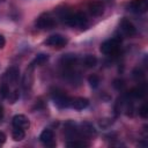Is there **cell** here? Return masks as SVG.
<instances>
[{
    "mask_svg": "<svg viewBox=\"0 0 148 148\" xmlns=\"http://www.w3.org/2000/svg\"><path fill=\"white\" fill-rule=\"evenodd\" d=\"M66 146L72 147V148H82V147H88L89 143L83 141V140H80V139H73L72 141L66 142Z\"/></svg>",
    "mask_w": 148,
    "mask_h": 148,
    "instance_id": "19",
    "label": "cell"
},
{
    "mask_svg": "<svg viewBox=\"0 0 148 148\" xmlns=\"http://www.w3.org/2000/svg\"><path fill=\"white\" fill-rule=\"evenodd\" d=\"M145 95H146V84L145 83H140L138 87L133 88L128 92V96L133 97V98H142Z\"/></svg>",
    "mask_w": 148,
    "mask_h": 148,
    "instance_id": "16",
    "label": "cell"
},
{
    "mask_svg": "<svg viewBox=\"0 0 148 148\" xmlns=\"http://www.w3.org/2000/svg\"><path fill=\"white\" fill-rule=\"evenodd\" d=\"M32 66H30L28 69H27V72H25V74H24V76H23V80H22V86H23V88L24 89H28V88H30L31 87V83H32V74H31V72H32Z\"/></svg>",
    "mask_w": 148,
    "mask_h": 148,
    "instance_id": "17",
    "label": "cell"
},
{
    "mask_svg": "<svg viewBox=\"0 0 148 148\" xmlns=\"http://www.w3.org/2000/svg\"><path fill=\"white\" fill-rule=\"evenodd\" d=\"M88 9L92 16H99L104 12V3L102 1H90L88 3Z\"/></svg>",
    "mask_w": 148,
    "mask_h": 148,
    "instance_id": "11",
    "label": "cell"
},
{
    "mask_svg": "<svg viewBox=\"0 0 148 148\" xmlns=\"http://www.w3.org/2000/svg\"><path fill=\"white\" fill-rule=\"evenodd\" d=\"M47 60H49V54L39 53V54H37L36 58L32 60V62L30 64V66H32V67H35V66H42V65H44Z\"/></svg>",
    "mask_w": 148,
    "mask_h": 148,
    "instance_id": "18",
    "label": "cell"
},
{
    "mask_svg": "<svg viewBox=\"0 0 148 148\" xmlns=\"http://www.w3.org/2000/svg\"><path fill=\"white\" fill-rule=\"evenodd\" d=\"M79 131H80V134L83 135V136H86V138H91V136H94V135L96 134L95 127L92 126L91 123H88V121L82 123V124L80 125Z\"/></svg>",
    "mask_w": 148,
    "mask_h": 148,
    "instance_id": "13",
    "label": "cell"
},
{
    "mask_svg": "<svg viewBox=\"0 0 148 148\" xmlns=\"http://www.w3.org/2000/svg\"><path fill=\"white\" fill-rule=\"evenodd\" d=\"M77 62V57L73 53H67V54H64L60 59V64L66 67V68H71L73 67L75 64Z\"/></svg>",
    "mask_w": 148,
    "mask_h": 148,
    "instance_id": "15",
    "label": "cell"
},
{
    "mask_svg": "<svg viewBox=\"0 0 148 148\" xmlns=\"http://www.w3.org/2000/svg\"><path fill=\"white\" fill-rule=\"evenodd\" d=\"M83 65L87 67V68H91V67H95L97 65V58L92 54H88L84 57L83 59Z\"/></svg>",
    "mask_w": 148,
    "mask_h": 148,
    "instance_id": "20",
    "label": "cell"
},
{
    "mask_svg": "<svg viewBox=\"0 0 148 148\" xmlns=\"http://www.w3.org/2000/svg\"><path fill=\"white\" fill-rule=\"evenodd\" d=\"M10 90H9V87H8V83H2L0 86V96L2 98H7L8 95H9Z\"/></svg>",
    "mask_w": 148,
    "mask_h": 148,
    "instance_id": "23",
    "label": "cell"
},
{
    "mask_svg": "<svg viewBox=\"0 0 148 148\" xmlns=\"http://www.w3.org/2000/svg\"><path fill=\"white\" fill-rule=\"evenodd\" d=\"M139 114L142 118H147V116H148V109H147V105L146 104H142L141 105V108L139 109Z\"/></svg>",
    "mask_w": 148,
    "mask_h": 148,
    "instance_id": "27",
    "label": "cell"
},
{
    "mask_svg": "<svg viewBox=\"0 0 148 148\" xmlns=\"http://www.w3.org/2000/svg\"><path fill=\"white\" fill-rule=\"evenodd\" d=\"M65 134H66V136H67L68 139H71V140L77 139L79 135H80V131H79L77 125H76L74 121H72V120L67 121V123L65 124Z\"/></svg>",
    "mask_w": 148,
    "mask_h": 148,
    "instance_id": "5",
    "label": "cell"
},
{
    "mask_svg": "<svg viewBox=\"0 0 148 148\" xmlns=\"http://www.w3.org/2000/svg\"><path fill=\"white\" fill-rule=\"evenodd\" d=\"M62 21L69 25V27H80L84 28L88 24V18L86 14L83 13H71V12H64L61 14Z\"/></svg>",
    "mask_w": 148,
    "mask_h": 148,
    "instance_id": "1",
    "label": "cell"
},
{
    "mask_svg": "<svg viewBox=\"0 0 148 148\" xmlns=\"http://www.w3.org/2000/svg\"><path fill=\"white\" fill-rule=\"evenodd\" d=\"M0 1H3V0H0Z\"/></svg>",
    "mask_w": 148,
    "mask_h": 148,
    "instance_id": "31",
    "label": "cell"
},
{
    "mask_svg": "<svg viewBox=\"0 0 148 148\" xmlns=\"http://www.w3.org/2000/svg\"><path fill=\"white\" fill-rule=\"evenodd\" d=\"M5 141H6V135H5L2 132H0V146H1V145H3V143H5Z\"/></svg>",
    "mask_w": 148,
    "mask_h": 148,
    "instance_id": "28",
    "label": "cell"
},
{
    "mask_svg": "<svg viewBox=\"0 0 148 148\" xmlns=\"http://www.w3.org/2000/svg\"><path fill=\"white\" fill-rule=\"evenodd\" d=\"M38 29H52L56 25V21L50 16H40L35 22Z\"/></svg>",
    "mask_w": 148,
    "mask_h": 148,
    "instance_id": "7",
    "label": "cell"
},
{
    "mask_svg": "<svg viewBox=\"0 0 148 148\" xmlns=\"http://www.w3.org/2000/svg\"><path fill=\"white\" fill-rule=\"evenodd\" d=\"M18 76H20V69L17 67L13 66V67H9L6 71L5 75H3V79L6 80V83H14V82L17 81Z\"/></svg>",
    "mask_w": 148,
    "mask_h": 148,
    "instance_id": "9",
    "label": "cell"
},
{
    "mask_svg": "<svg viewBox=\"0 0 148 148\" xmlns=\"http://www.w3.org/2000/svg\"><path fill=\"white\" fill-rule=\"evenodd\" d=\"M52 98L54 101V104L59 108H68L71 106V97H68L64 91L61 90H56L54 92H52Z\"/></svg>",
    "mask_w": 148,
    "mask_h": 148,
    "instance_id": "3",
    "label": "cell"
},
{
    "mask_svg": "<svg viewBox=\"0 0 148 148\" xmlns=\"http://www.w3.org/2000/svg\"><path fill=\"white\" fill-rule=\"evenodd\" d=\"M120 42L121 39H119L118 37H113L110 38L105 42H103L101 44V52L108 56H113L119 51V46H120Z\"/></svg>",
    "mask_w": 148,
    "mask_h": 148,
    "instance_id": "2",
    "label": "cell"
},
{
    "mask_svg": "<svg viewBox=\"0 0 148 148\" xmlns=\"http://www.w3.org/2000/svg\"><path fill=\"white\" fill-rule=\"evenodd\" d=\"M5 43H6L5 37H3L2 35H0V49H2V47L5 46Z\"/></svg>",
    "mask_w": 148,
    "mask_h": 148,
    "instance_id": "29",
    "label": "cell"
},
{
    "mask_svg": "<svg viewBox=\"0 0 148 148\" xmlns=\"http://www.w3.org/2000/svg\"><path fill=\"white\" fill-rule=\"evenodd\" d=\"M113 87H114L116 89L120 90V89H123V88L125 87V81L121 80V79H116V80L113 81Z\"/></svg>",
    "mask_w": 148,
    "mask_h": 148,
    "instance_id": "26",
    "label": "cell"
},
{
    "mask_svg": "<svg viewBox=\"0 0 148 148\" xmlns=\"http://www.w3.org/2000/svg\"><path fill=\"white\" fill-rule=\"evenodd\" d=\"M143 76H145V74H143V71L141 69V68H135L134 71H133V77L135 79V80H141V79H143Z\"/></svg>",
    "mask_w": 148,
    "mask_h": 148,
    "instance_id": "25",
    "label": "cell"
},
{
    "mask_svg": "<svg viewBox=\"0 0 148 148\" xmlns=\"http://www.w3.org/2000/svg\"><path fill=\"white\" fill-rule=\"evenodd\" d=\"M12 136L15 141H21L24 139L25 136V132L23 128H18V127H14L13 132H12Z\"/></svg>",
    "mask_w": 148,
    "mask_h": 148,
    "instance_id": "21",
    "label": "cell"
},
{
    "mask_svg": "<svg viewBox=\"0 0 148 148\" xmlns=\"http://www.w3.org/2000/svg\"><path fill=\"white\" fill-rule=\"evenodd\" d=\"M18 97H20L18 91H17V90H14V91H10V92H9V95H8L7 98L9 99L10 103H15V102L18 99Z\"/></svg>",
    "mask_w": 148,
    "mask_h": 148,
    "instance_id": "24",
    "label": "cell"
},
{
    "mask_svg": "<svg viewBox=\"0 0 148 148\" xmlns=\"http://www.w3.org/2000/svg\"><path fill=\"white\" fill-rule=\"evenodd\" d=\"M128 9L135 14H143L148 9L147 0H132L128 5Z\"/></svg>",
    "mask_w": 148,
    "mask_h": 148,
    "instance_id": "4",
    "label": "cell"
},
{
    "mask_svg": "<svg viewBox=\"0 0 148 148\" xmlns=\"http://www.w3.org/2000/svg\"><path fill=\"white\" fill-rule=\"evenodd\" d=\"M89 105V99L86 97H75L71 99V106L75 110H83Z\"/></svg>",
    "mask_w": 148,
    "mask_h": 148,
    "instance_id": "14",
    "label": "cell"
},
{
    "mask_svg": "<svg viewBox=\"0 0 148 148\" xmlns=\"http://www.w3.org/2000/svg\"><path fill=\"white\" fill-rule=\"evenodd\" d=\"M88 82H89L90 87H92V88H97L98 84H99V77H98L96 74H91V75L88 77Z\"/></svg>",
    "mask_w": 148,
    "mask_h": 148,
    "instance_id": "22",
    "label": "cell"
},
{
    "mask_svg": "<svg viewBox=\"0 0 148 148\" xmlns=\"http://www.w3.org/2000/svg\"><path fill=\"white\" fill-rule=\"evenodd\" d=\"M2 117H3V109H2V106L0 105V121H1Z\"/></svg>",
    "mask_w": 148,
    "mask_h": 148,
    "instance_id": "30",
    "label": "cell"
},
{
    "mask_svg": "<svg viewBox=\"0 0 148 148\" xmlns=\"http://www.w3.org/2000/svg\"><path fill=\"white\" fill-rule=\"evenodd\" d=\"M120 29H121V31L126 36H130V37L131 36H134L136 34V28L134 27V24L131 21L126 20V18L121 20V22H120Z\"/></svg>",
    "mask_w": 148,
    "mask_h": 148,
    "instance_id": "12",
    "label": "cell"
},
{
    "mask_svg": "<svg viewBox=\"0 0 148 148\" xmlns=\"http://www.w3.org/2000/svg\"><path fill=\"white\" fill-rule=\"evenodd\" d=\"M39 139H40V141H42L45 146H47V147H54V146H56L53 132H52L51 130H49V128L44 130V131L40 133Z\"/></svg>",
    "mask_w": 148,
    "mask_h": 148,
    "instance_id": "8",
    "label": "cell"
},
{
    "mask_svg": "<svg viewBox=\"0 0 148 148\" xmlns=\"http://www.w3.org/2000/svg\"><path fill=\"white\" fill-rule=\"evenodd\" d=\"M46 45L49 46H57V47H61V46H65L67 44V39L66 37L61 36V35H52L50 36L49 38H46V40L44 42Z\"/></svg>",
    "mask_w": 148,
    "mask_h": 148,
    "instance_id": "6",
    "label": "cell"
},
{
    "mask_svg": "<svg viewBox=\"0 0 148 148\" xmlns=\"http://www.w3.org/2000/svg\"><path fill=\"white\" fill-rule=\"evenodd\" d=\"M13 126L18 127V128H23L25 131L29 128L30 123H29V119L24 114H16L13 117Z\"/></svg>",
    "mask_w": 148,
    "mask_h": 148,
    "instance_id": "10",
    "label": "cell"
}]
</instances>
